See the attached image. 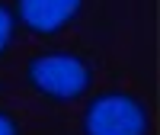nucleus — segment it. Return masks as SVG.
<instances>
[{
  "label": "nucleus",
  "instance_id": "1",
  "mask_svg": "<svg viewBox=\"0 0 160 135\" xmlns=\"http://www.w3.org/2000/svg\"><path fill=\"white\" fill-rule=\"evenodd\" d=\"M26 80L45 100L74 103L93 90V68L74 51H38L26 61Z\"/></svg>",
  "mask_w": 160,
  "mask_h": 135
},
{
  "label": "nucleus",
  "instance_id": "2",
  "mask_svg": "<svg viewBox=\"0 0 160 135\" xmlns=\"http://www.w3.org/2000/svg\"><path fill=\"white\" fill-rule=\"evenodd\" d=\"M83 135H151V113L128 90H102L90 97L80 116Z\"/></svg>",
  "mask_w": 160,
  "mask_h": 135
},
{
  "label": "nucleus",
  "instance_id": "3",
  "mask_svg": "<svg viewBox=\"0 0 160 135\" xmlns=\"http://www.w3.org/2000/svg\"><path fill=\"white\" fill-rule=\"evenodd\" d=\"M13 16L32 35L51 39L80 16L83 0H13Z\"/></svg>",
  "mask_w": 160,
  "mask_h": 135
},
{
  "label": "nucleus",
  "instance_id": "4",
  "mask_svg": "<svg viewBox=\"0 0 160 135\" xmlns=\"http://www.w3.org/2000/svg\"><path fill=\"white\" fill-rule=\"evenodd\" d=\"M13 35H16V16H13V10L7 3H0V58L10 51Z\"/></svg>",
  "mask_w": 160,
  "mask_h": 135
},
{
  "label": "nucleus",
  "instance_id": "5",
  "mask_svg": "<svg viewBox=\"0 0 160 135\" xmlns=\"http://www.w3.org/2000/svg\"><path fill=\"white\" fill-rule=\"evenodd\" d=\"M0 135H22L19 119L13 116L10 110H0Z\"/></svg>",
  "mask_w": 160,
  "mask_h": 135
}]
</instances>
